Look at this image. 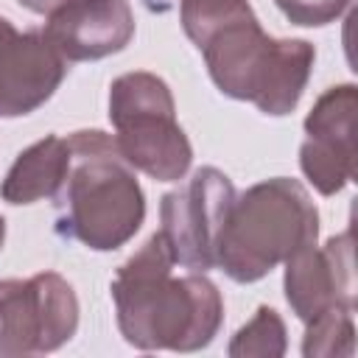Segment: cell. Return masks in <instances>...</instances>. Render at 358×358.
Listing matches in <instances>:
<instances>
[{
  "label": "cell",
  "mask_w": 358,
  "mask_h": 358,
  "mask_svg": "<svg viewBox=\"0 0 358 358\" xmlns=\"http://www.w3.org/2000/svg\"><path fill=\"white\" fill-rule=\"evenodd\" d=\"M288 347V333H285V322L282 316L268 308L260 305L255 310V316L229 338L227 344V355L229 358H280L285 355Z\"/></svg>",
  "instance_id": "5bb4252c"
},
{
  "label": "cell",
  "mask_w": 358,
  "mask_h": 358,
  "mask_svg": "<svg viewBox=\"0 0 358 358\" xmlns=\"http://www.w3.org/2000/svg\"><path fill=\"white\" fill-rule=\"evenodd\" d=\"M22 8H28V11H34V14H53L56 8H62L64 3H70V0H17Z\"/></svg>",
  "instance_id": "2e32d148"
},
{
  "label": "cell",
  "mask_w": 358,
  "mask_h": 358,
  "mask_svg": "<svg viewBox=\"0 0 358 358\" xmlns=\"http://www.w3.org/2000/svg\"><path fill=\"white\" fill-rule=\"evenodd\" d=\"M179 22L227 98L271 117L296 109L316 62L308 39L268 36L246 0H179Z\"/></svg>",
  "instance_id": "6da1fadb"
},
{
  "label": "cell",
  "mask_w": 358,
  "mask_h": 358,
  "mask_svg": "<svg viewBox=\"0 0 358 358\" xmlns=\"http://www.w3.org/2000/svg\"><path fill=\"white\" fill-rule=\"evenodd\" d=\"M3 243H6V218L0 215V249H3Z\"/></svg>",
  "instance_id": "e0dca14e"
},
{
  "label": "cell",
  "mask_w": 358,
  "mask_h": 358,
  "mask_svg": "<svg viewBox=\"0 0 358 358\" xmlns=\"http://www.w3.org/2000/svg\"><path fill=\"white\" fill-rule=\"evenodd\" d=\"M285 299L294 316L305 324L324 313L327 308L355 310V260H352V232L327 238L324 246L316 241L299 246L285 260L282 274Z\"/></svg>",
  "instance_id": "9c48e42d"
},
{
  "label": "cell",
  "mask_w": 358,
  "mask_h": 358,
  "mask_svg": "<svg viewBox=\"0 0 358 358\" xmlns=\"http://www.w3.org/2000/svg\"><path fill=\"white\" fill-rule=\"evenodd\" d=\"M355 352V322L350 308H327L316 319L305 322L302 355L305 358H352Z\"/></svg>",
  "instance_id": "4fadbf2b"
},
{
  "label": "cell",
  "mask_w": 358,
  "mask_h": 358,
  "mask_svg": "<svg viewBox=\"0 0 358 358\" xmlns=\"http://www.w3.org/2000/svg\"><path fill=\"white\" fill-rule=\"evenodd\" d=\"M115 143L134 171L157 182H179L193 162V145L176 123L171 87L148 70L123 73L109 87Z\"/></svg>",
  "instance_id": "5b68a950"
},
{
  "label": "cell",
  "mask_w": 358,
  "mask_h": 358,
  "mask_svg": "<svg viewBox=\"0 0 358 358\" xmlns=\"http://www.w3.org/2000/svg\"><path fill=\"white\" fill-rule=\"evenodd\" d=\"M355 84L327 87L305 117L299 168L322 196L341 193L355 179Z\"/></svg>",
  "instance_id": "ba28073f"
},
{
  "label": "cell",
  "mask_w": 358,
  "mask_h": 358,
  "mask_svg": "<svg viewBox=\"0 0 358 358\" xmlns=\"http://www.w3.org/2000/svg\"><path fill=\"white\" fill-rule=\"evenodd\" d=\"M78 330V296L56 271L0 280V355H45Z\"/></svg>",
  "instance_id": "8992f818"
},
{
  "label": "cell",
  "mask_w": 358,
  "mask_h": 358,
  "mask_svg": "<svg viewBox=\"0 0 358 358\" xmlns=\"http://www.w3.org/2000/svg\"><path fill=\"white\" fill-rule=\"evenodd\" d=\"M70 168L56 199L59 235L92 252L126 246L145 221V193L115 134L78 129L67 137Z\"/></svg>",
  "instance_id": "3957f363"
},
{
  "label": "cell",
  "mask_w": 358,
  "mask_h": 358,
  "mask_svg": "<svg viewBox=\"0 0 358 358\" xmlns=\"http://www.w3.org/2000/svg\"><path fill=\"white\" fill-rule=\"evenodd\" d=\"M67 76V62L42 31H17L0 14V117H25L45 106Z\"/></svg>",
  "instance_id": "30bf717a"
},
{
  "label": "cell",
  "mask_w": 358,
  "mask_h": 358,
  "mask_svg": "<svg viewBox=\"0 0 358 358\" xmlns=\"http://www.w3.org/2000/svg\"><path fill=\"white\" fill-rule=\"evenodd\" d=\"M173 255L154 232L117 266L109 291L117 330L143 352H196L213 344L224 324V299L204 271L173 277Z\"/></svg>",
  "instance_id": "7a4b0ae2"
},
{
  "label": "cell",
  "mask_w": 358,
  "mask_h": 358,
  "mask_svg": "<svg viewBox=\"0 0 358 358\" xmlns=\"http://www.w3.org/2000/svg\"><path fill=\"white\" fill-rule=\"evenodd\" d=\"M316 238L319 210L305 185L291 176L263 179L235 193L215 243V266L232 282L249 285Z\"/></svg>",
  "instance_id": "277c9868"
},
{
  "label": "cell",
  "mask_w": 358,
  "mask_h": 358,
  "mask_svg": "<svg viewBox=\"0 0 358 358\" xmlns=\"http://www.w3.org/2000/svg\"><path fill=\"white\" fill-rule=\"evenodd\" d=\"M134 11L129 0H70L45 22V39L70 62H98L120 53L134 36Z\"/></svg>",
  "instance_id": "8fae6325"
},
{
  "label": "cell",
  "mask_w": 358,
  "mask_h": 358,
  "mask_svg": "<svg viewBox=\"0 0 358 358\" xmlns=\"http://www.w3.org/2000/svg\"><path fill=\"white\" fill-rule=\"evenodd\" d=\"M232 201V179L213 165L199 168L182 187L162 196L159 235L173 263L190 271H210L215 266V243Z\"/></svg>",
  "instance_id": "52a82bcc"
},
{
  "label": "cell",
  "mask_w": 358,
  "mask_h": 358,
  "mask_svg": "<svg viewBox=\"0 0 358 358\" xmlns=\"http://www.w3.org/2000/svg\"><path fill=\"white\" fill-rule=\"evenodd\" d=\"M70 168V145L59 134H48L17 154L0 182V199L20 207L53 199Z\"/></svg>",
  "instance_id": "7c38bea8"
},
{
  "label": "cell",
  "mask_w": 358,
  "mask_h": 358,
  "mask_svg": "<svg viewBox=\"0 0 358 358\" xmlns=\"http://www.w3.org/2000/svg\"><path fill=\"white\" fill-rule=\"evenodd\" d=\"M352 0H274L288 22L302 28H322L336 22Z\"/></svg>",
  "instance_id": "9a60e30c"
}]
</instances>
